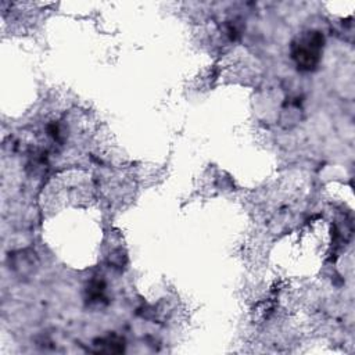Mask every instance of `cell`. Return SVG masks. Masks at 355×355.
<instances>
[{"instance_id": "1", "label": "cell", "mask_w": 355, "mask_h": 355, "mask_svg": "<svg viewBox=\"0 0 355 355\" xmlns=\"http://www.w3.org/2000/svg\"><path fill=\"white\" fill-rule=\"evenodd\" d=\"M323 35L316 31L306 32L293 43V58L301 71H312L322 55Z\"/></svg>"}]
</instances>
